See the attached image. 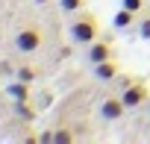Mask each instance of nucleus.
Segmentation results:
<instances>
[{"label":"nucleus","mask_w":150,"mask_h":144,"mask_svg":"<svg viewBox=\"0 0 150 144\" xmlns=\"http://www.w3.org/2000/svg\"><path fill=\"white\" fill-rule=\"evenodd\" d=\"M15 80H21V83H35L38 80V68L35 65H30V62H21L18 68H15Z\"/></svg>","instance_id":"nucleus-7"},{"label":"nucleus","mask_w":150,"mask_h":144,"mask_svg":"<svg viewBox=\"0 0 150 144\" xmlns=\"http://www.w3.org/2000/svg\"><path fill=\"white\" fill-rule=\"evenodd\" d=\"M91 74H94L97 83H115V80L121 77V65H118V59L112 56V59H106V62L91 65Z\"/></svg>","instance_id":"nucleus-5"},{"label":"nucleus","mask_w":150,"mask_h":144,"mask_svg":"<svg viewBox=\"0 0 150 144\" xmlns=\"http://www.w3.org/2000/svg\"><path fill=\"white\" fill-rule=\"evenodd\" d=\"M59 9L65 15H77V12L86 9V0H59Z\"/></svg>","instance_id":"nucleus-10"},{"label":"nucleus","mask_w":150,"mask_h":144,"mask_svg":"<svg viewBox=\"0 0 150 144\" xmlns=\"http://www.w3.org/2000/svg\"><path fill=\"white\" fill-rule=\"evenodd\" d=\"M135 18H138L135 12H129V9H124V6H121V12L115 15V21H112V24H115V30H127V27H132V24H135Z\"/></svg>","instance_id":"nucleus-9"},{"label":"nucleus","mask_w":150,"mask_h":144,"mask_svg":"<svg viewBox=\"0 0 150 144\" xmlns=\"http://www.w3.org/2000/svg\"><path fill=\"white\" fill-rule=\"evenodd\" d=\"M35 6H41V9H44V6H50V0H35Z\"/></svg>","instance_id":"nucleus-15"},{"label":"nucleus","mask_w":150,"mask_h":144,"mask_svg":"<svg viewBox=\"0 0 150 144\" xmlns=\"http://www.w3.org/2000/svg\"><path fill=\"white\" fill-rule=\"evenodd\" d=\"M121 97H124L127 109H138V106H144V103L150 100V91H147V85H144L141 80H132V83L121 91Z\"/></svg>","instance_id":"nucleus-3"},{"label":"nucleus","mask_w":150,"mask_h":144,"mask_svg":"<svg viewBox=\"0 0 150 144\" xmlns=\"http://www.w3.org/2000/svg\"><path fill=\"white\" fill-rule=\"evenodd\" d=\"M86 50V62L88 65H97V62H106V59H112L115 53H112V35L109 38H97V41H91L88 47H83Z\"/></svg>","instance_id":"nucleus-4"},{"label":"nucleus","mask_w":150,"mask_h":144,"mask_svg":"<svg viewBox=\"0 0 150 144\" xmlns=\"http://www.w3.org/2000/svg\"><path fill=\"white\" fill-rule=\"evenodd\" d=\"M124 112H129V109H127V103H124V97H121V94H118V97H106V100L100 103V118H103V121H109V124L121 121V118H124Z\"/></svg>","instance_id":"nucleus-6"},{"label":"nucleus","mask_w":150,"mask_h":144,"mask_svg":"<svg viewBox=\"0 0 150 144\" xmlns=\"http://www.w3.org/2000/svg\"><path fill=\"white\" fill-rule=\"evenodd\" d=\"M74 138H77V132H74L71 126H59V129L53 132V141H56V144H68V141H74Z\"/></svg>","instance_id":"nucleus-12"},{"label":"nucleus","mask_w":150,"mask_h":144,"mask_svg":"<svg viewBox=\"0 0 150 144\" xmlns=\"http://www.w3.org/2000/svg\"><path fill=\"white\" fill-rule=\"evenodd\" d=\"M15 115L21 121H33L35 118V109H30V100H15Z\"/></svg>","instance_id":"nucleus-11"},{"label":"nucleus","mask_w":150,"mask_h":144,"mask_svg":"<svg viewBox=\"0 0 150 144\" xmlns=\"http://www.w3.org/2000/svg\"><path fill=\"white\" fill-rule=\"evenodd\" d=\"M12 44H15V50H18V53L33 56V53L44 50V44H47V30H44L41 24H24V27H18V30H15Z\"/></svg>","instance_id":"nucleus-2"},{"label":"nucleus","mask_w":150,"mask_h":144,"mask_svg":"<svg viewBox=\"0 0 150 144\" xmlns=\"http://www.w3.org/2000/svg\"><path fill=\"white\" fill-rule=\"evenodd\" d=\"M68 35H71V41L77 47H88L91 41L100 38V24H97V18L91 12H77L71 27H68Z\"/></svg>","instance_id":"nucleus-1"},{"label":"nucleus","mask_w":150,"mask_h":144,"mask_svg":"<svg viewBox=\"0 0 150 144\" xmlns=\"http://www.w3.org/2000/svg\"><path fill=\"white\" fill-rule=\"evenodd\" d=\"M135 32H138V38H144V41H150V15H144V18L138 21V27H135Z\"/></svg>","instance_id":"nucleus-13"},{"label":"nucleus","mask_w":150,"mask_h":144,"mask_svg":"<svg viewBox=\"0 0 150 144\" xmlns=\"http://www.w3.org/2000/svg\"><path fill=\"white\" fill-rule=\"evenodd\" d=\"M6 91H9V97H12V100H30V83L12 80V83L6 85Z\"/></svg>","instance_id":"nucleus-8"},{"label":"nucleus","mask_w":150,"mask_h":144,"mask_svg":"<svg viewBox=\"0 0 150 144\" xmlns=\"http://www.w3.org/2000/svg\"><path fill=\"white\" fill-rule=\"evenodd\" d=\"M144 3H147V0H121V6H124V9H129V12H135V15L144 9Z\"/></svg>","instance_id":"nucleus-14"},{"label":"nucleus","mask_w":150,"mask_h":144,"mask_svg":"<svg viewBox=\"0 0 150 144\" xmlns=\"http://www.w3.org/2000/svg\"><path fill=\"white\" fill-rule=\"evenodd\" d=\"M147 112H150V100H147Z\"/></svg>","instance_id":"nucleus-16"}]
</instances>
